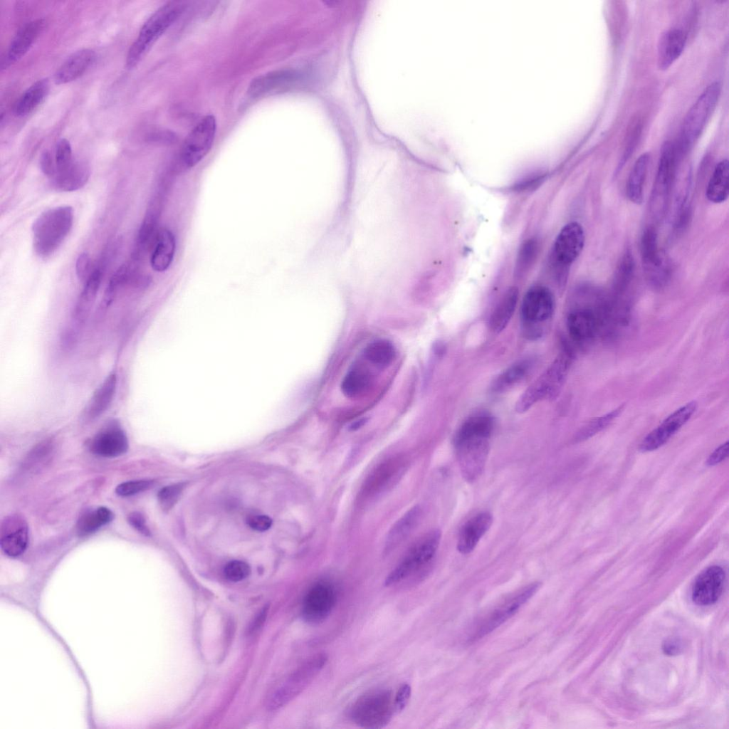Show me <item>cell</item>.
<instances>
[{
  "label": "cell",
  "mask_w": 729,
  "mask_h": 729,
  "mask_svg": "<svg viewBox=\"0 0 729 729\" xmlns=\"http://www.w3.org/2000/svg\"><path fill=\"white\" fill-rule=\"evenodd\" d=\"M573 355L569 349L563 350L553 362L520 395L515 404L520 414L528 411L543 399H555L566 380Z\"/></svg>",
  "instance_id": "6da1fadb"
},
{
  "label": "cell",
  "mask_w": 729,
  "mask_h": 729,
  "mask_svg": "<svg viewBox=\"0 0 729 729\" xmlns=\"http://www.w3.org/2000/svg\"><path fill=\"white\" fill-rule=\"evenodd\" d=\"M73 222V210L70 206L52 208L39 215L32 226L36 253L41 257L52 254L70 231Z\"/></svg>",
  "instance_id": "7a4b0ae2"
},
{
  "label": "cell",
  "mask_w": 729,
  "mask_h": 729,
  "mask_svg": "<svg viewBox=\"0 0 729 729\" xmlns=\"http://www.w3.org/2000/svg\"><path fill=\"white\" fill-rule=\"evenodd\" d=\"M182 6L179 2H168L147 19L128 50L126 57L128 69L134 68L141 61L150 47L177 20L182 11Z\"/></svg>",
  "instance_id": "3957f363"
},
{
  "label": "cell",
  "mask_w": 729,
  "mask_h": 729,
  "mask_svg": "<svg viewBox=\"0 0 729 729\" xmlns=\"http://www.w3.org/2000/svg\"><path fill=\"white\" fill-rule=\"evenodd\" d=\"M720 93V84L713 82L699 95L688 110L682 125L678 150L687 152L697 141L713 114Z\"/></svg>",
  "instance_id": "277c9868"
},
{
  "label": "cell",
  "mask_w": 729,
  "mask_h": 729,
  "mask_svg": "<svg viewBox=\"0 0 729 729\" xmlns=\"http://www.w3.org/2000/svg\"><path fill=\"white\" fill-rule=\"evenodd\" d=\"M606 302L604 298L597 296L593 300L578 303L571 308L566 325L574 342L586 345L602 334Z\"/></svg>",
  "instance_id": "5b68a950"
},
{
  "label": "cell",
  "mask_w": 729,
  "mask_h": 729,
  "mask_svg": "<svg viewBox=\"0 0 729 729\" xmlns=\"http://www.w3.org/2000/svg\"><path fill=\"white\" fill-rule=\"evenodd\" d=\"M554 295L549 288L535 285L525 294L520 307V319L525 335L533 340L543 334L542 325L553 315Z\"/></svg>",
  "instance_id": "8992f818"
},
{
  "label": "cell",
  "mask_w": 729,
  "mask_h": 729,
  "mask_svg": "<svg viewBox=\"0 0 729 729\" xmlns=\"http://www.w3.org/2000/svg\"><path fill=\"white\" fill-rule=\"evenodd\" d=\"M440 540L441 532L439 530H434L426 534L409 550L402 560L387 575L384 584H394L428 565L434 558Z\"/></svg>",
  "instance_id": "52a82bcc"
},
{
  "label": "cell",
  "mask_w": 729,
  "mask_h": 729,
  "mask_svg": "<svg viewBox=\"0 0 729 729\" xmlns=\"http://www.w3.org/2000/svg\"><path fill=\"white\" fill-rule=\"evenodd\" d=\"M677 159L678 150L676 145L670 141L665 142L661 147L651 196L650 208L654 216L661 217L667 206Z\"/></svg>",
  "instance_id": "ba28073f"
},
{
  "label": "cell",
  "mask_w": 729,
  "mask_h": 729,
  "mask_svg": "<svg viewBox=\"0 0 729 729\" xmlns=\"http://www.w3.org/2000/svg\"><path fill=\"white\" fill-rule=\"evenodd\" d=\"M216 122L212 115H206L186 138L179 154V162L184 169L197 164L210 151L216 135Z\"/></svg>",
  "instance_id": "9c48e42d"
},
{
  "label": "cell",
  "mask_w": 729,
  "mask_h": 729,
  "mask_svg": "<svg viewBox=\"0 0 729 729\" xmlns=\"http://www.w3.org/2000/svg\"><path fill=\"white\" fill-rule=\"evenodd\" d=\"M490 439L476 436L453 439L461 471L467 481L473 482L481 474L489 451Z\"/></svg>",
  "instance_id": "30bf717a"
},
{
  "label": "cell",
  "mask_w": 729,
  "mask_h": 729,
  "mask_svg": "<svg viewBox=\"0 0 729 729\" xmlns=\"http://www.w3.org/2000/svg\"><path fill=\"white\" fill-rule=\"evenodd\" d=\"M390 695L387 691L372 692L362 696L352 709V718L365 728H380L391 718Z\"/></svg>",
  "instance_id": "8fae6325"
},
{
  "label": "cell",
  "mask_w": 729,
  "mask_h": 729,
  "mask_svg": "<svg viewBox=\"0 0 729 729\" xmlns=\"http://www.w3.org/2000/svg\"><path fill=\"white\" fill-rule=\"evenodd\" d=\"M539 586V583L531 584L498 604L480 621L473 631L472 639H477L484 636L513 616L535 594Z\"/></svg>",
  "instance_id": "7c38bea8"
},
{
  "label": "cell",
  "mask_w": 729,
  "mask_h": 729,
  "mask_svg": "<svg viewBox=\"0 0 729 729\" xmlns=\"http://www.w3.org/2000/svg\"><path fill=\"white\" fill-rule=\"evenodd\" d=\"M696 409V402L692 401L675 410L644 438L639 445V450L642 452H649L664 445L688 422Z\"/></svg>",
  "instance_id": "4fadbf2b"
},
{
  "label": "cell",
  "mask_w": 729,
  "mask_h": 729,
  "mask_svg": "<svg viewBox=\"0 0 729 729\" xmlns=\"http://www.w3.org/2000/svg\"><path fill=\"white\" fill-rule=\"evenodd\" d=\"M643 265L651 284L660 288L666 285L668 279V268L662 258L657 242V234L652 227L644 230L640 244Z\"/></svg>",
  "instance_id": "5bb4252c"
},
{
  "label": "cell",
  "mask_w": 729,
  "mask_h": 729,
  "mask_svg": "<svg viewBox=\"0 0 729 729\" xmlns=\"http://www.w3.org/2000/svg\"><path fill=\"white\" fill-rule=\"evenodd\" d=\"M584 244V232L576 221L566 224L557 235L553 247L556 265L567 268L581 253Z\"/></svg>",
  "instance_id": "9a60e30c"
},
{
  "label": "cell",
  "mask_w": 729,
  "mask_h": 729,
  "mask_svg": "<svg viewBox=\"0 0 729 729\" xmlns=\"http://www.w3.org/2000/svg\"><path fill=\"white\" fill-rule=\"evenodd\" d=\"M337 599L335 588L327 582L315 584L303 601V615L308 622L318 624L325 620L333 609Z\"/></svg>",
  "instance_id": "2e32d148"
},
{
  "label": "cell",
  "mask_w": 729,
  "mask_h": 729,
  "mask_svg": "<svg viewBox=\"0 0 729 729\" xmlns=\"http://www.w3.org/2000/svg\"><path fill=\"white\" fill-rule=\"evenodd\" d=\"M725 582L724 570L713 565L703 570L695 579L692 586L691 598L699 606L715 603L720 597Z\"/></svg>",
  "instance_id": "e0dca14e"
},
{
  "label": "cell",
  "mask_w": 729,
  "mask_h": 729,
  "mask_svg": "<svg viewBox=\"0 0 729 729\" xmlns=\"http://www.w3.org/2000/svg\"><path fill=\"white\" fill-rule=\"evenodd\" d=\"M28 540L26 520L19 514H12L1 523L0 545L5 555L11 557L20 556L26 550Z\"/></svg>",
  "instance_id": "ac0fdd59"
},
{
  "label": "cell",
  "mask_w": 729,
  "mask_h": 729,
  "mask_svg": "<svg viewBox=\"0 0 729 729\" xmlns=\"http://www.w3.org/2000/svg\"><path fill=\"white\" fill-rule=\"evenodd\" d=\"M129 444L125 431L112 423L99 431L90 441V451L100 456L113 458L126 453Z\"/></svg>",
  "instance_id": "d6986e66"
},
{
  "label": "cell",
  "mask_w": 729,
  "mask_h": 729,
  "mask_svg": "<svg viewBox=\"0 0 729 729\" xmlns=\"http://www.w3.org/2000/svg\"><path fill=\"white\" fill-rule=\"evenodd\" d=\"M44 25V20L36 19L26 23L17 32L1 61V69L8 68L28 51L43 31Z\"/></svg>",
  "instance_id": "ffe728a7"
},
{
  "label": "cell",
  "mask_w": 729,
  "mask_h": 729,
  "mask_svg": "<svg viewBox=\"0 0 729 729\" xmlns=\"http://www.w3.org/2000/svg\"><path fill=\"white\" fill-rule=\"evenodd\" d=\"M686 41V33L680 28L669 29L661 35L657 51V63L660 70L668 69L680 57Z\"/></svg>",
  "instance_id": "44dd1931"
},
{
  "label": "cell",
  "mask_w": 729,
  "mask_h": 729,
  "mask_svg": "<svg viewBox=\"0 0 729 729\" xmlns=\"http://www.w3.org/2000/svg\"><path fill=\"white\" fill-rule=\"evenodd\" d=\"M493 523L488 512L480 513L469 519L462 527L457 542L458 550L463 555L470 553Z\"/></svg>",
  "instance_id": "7402d4cb"
},
{
  "label": "cell",
  "mask_w": 729,
  "mask_h": 729,
  "mask_svg": "<svg viewBox=\"0 0 729 729\" xmlns=\"http://www.w3.org/2000/svg\"><path fill=\"white\" fill-rule=\"evenodd\" d=\"M95 57V52L89 48H83L73 52L54 73L55 83L65 84L78 78L92 65Z\"/></svg>",
  "instance_id": "603a6c76"
},
{
  "label": "cell",
  "mask_w": 729,
  "mask_h": 729,
  "mask_svg": "<svg viewBox=\"0 0 729 729\" xmlns=\"http://www.w3.org/2000/svg\"><path fill=\"white\" fill-rule=\"evenodd\" d=\"M154 248L150 258L153 270L165 271L171 265L176 248L175 237L171 231L162 228L157 232Z\"/></svg>",
  "instance_id": "cb8c5ba5"
},
{
  "label": "cell",
  "mask_w": 729,
  "mask_h": 729,
  "mask_svg": "<svg viewBox=\"0 0 729 729\" xmlns=\"http://www.w3.org/2000/svg\"><path fill=\"white\" fill-rule=\"evenodd\" d=\"M117 386V375L110 374L98 387L85 409L86 416L95 419L103 414L111 404Z\"/></svg>",
  "instance_id": "d4e9b609"
},
{
  "label": "cell",
  "mask_w": 729,
  "mask_h": 729,
  "mask_svg": "<svg viewBox=\"0 0 729 729\" xmlns=\"http://www.w3.org/2000/svg\"><path fill=\"white\" fill-rule=\"evenodd\" d=\"M50 89L48 78L37 80L19 98L14 106V114L23 117L31 113L46 98Z\"/></svg>",
  "instance_id": "484cf974"
},
{
  "label": "cell",
  "mask_w": 729,
  "mask_h": 729,
  "mask_svg": "<svg viewBox=\"0 0 729 729\" xmlns=\"http://www.w3.org/2000/svg\"><path fill=\"white\" fill-rule=\"evenodd\" d=\"M421 515L419 506L409 509L392 527L386 539L384 552H390L411 533L417 524Z\"/></svg>",
  "instance_id": "4316f807"
},
{
  "label": "cell",
  "mask_w": 729,
  "mask_h": 729,
  "mask_svg": "<svg viewBox=\"0 0 729 729\" xmlns=\"http://www.w3.org/2000/svg\"><path fill=\"white\" fill-rule=\"evenodd\" d=\"M88 168L78 162L66 170L56 173L51 179L53 187L60 191L72 192L83 187L89 178Z\"/></svg>",
  "instance_id": "83f0119b"
},
{
  "label": "cell",
  "mask_w": 729,
  "mask_h": 729,
  "mask_svg": "<svg viewBox=\"0 0 729 729\" xmlns=\"http://www.w3.org/2000/svg\"><path fill=\"white\" fill-rule=\"evenodd\" d=\"M518 295L515 287L505 293L490 317L489 325L493 332H500L507 326L515 312Z\"/></svg>",
  "instance_id": "f1b7e54d"
},
{
  "label": "cell",
  "mask_w": 729,
  "mask_h": 729,
  "mask_svg": "<svg viewBox=\"0 0 729 729\" xmlns=\"http://www.w3.org/2000/svg\"><path fill=\"white\" fill-rule=\"evenodd\" d=\"M729 194V163L727 159L719 162L711 175L706 195L713 203L725 201Z\"/></svg>",
  "instance_id": "f546056e"
},
{
  "label": "cell",
  "mask_w": 729,
  "mask_h": 729,
  "mask_svg": "<svg viewBox=\"0 0 729 729\" xmlns=\"http://www.w3.org/2000/svg\"><path fill=\"white\" fill-rule=\"evenodd\" d=\"M650 157L643 153L636 160L626 183V194L629 200L639 204L643 201L644 184L646 179Z\"/></svg>",
  "instance_id": "4dcf8cb0"
},
{
  "label": "cell",
  "mask_w": 729,
  "mask_h": 729,
  "mask_svg": "<svg viewBox=\"0 0 729 729\" xmlns=\"http://www.w3.org/2000/svg\"><path fill=\"white\" fill-rule=\"evenodd\" d=\"M533 364L532 360L524 359L511 364L493 382L492 391L501 392L520 382L530 372Z\"/></svg>",
  "instance_id": "1f68e13d"
},
{
  "label": "cell",
  "mask_w": 729,
  "mask_h": 729,
  "mask_svg": "<svg viewBox=\"0 0 729 729\" xmlns=\"http://www.w3.org/2000/svg\"><path fill=\"white\" fill-rule=\"evenodd\" d=\"M102 279V270L96 268L85 280V286L77 303L75 316L81 320L89 313L94 303Z\"/></svg>",
  "instance_id": "d6a6232c"
},
{
  "label": "cell",
  "mask_w": 729,
  "mask_h": 729,
  "mask_svg": "<svg viewBox=\"0 0 729 729\" xmlns=\"http://www.w3.org/2000/svg\"><path fill=\"white\" fill-rule=\"evenodd\" d=\"M113 518V513L106 507L88 510L78 520L77 533L81 537L90 535L111 522Z\"/></svg>",
  "instance_id": "836d02e7"
},
{
  "label": "cell",
  "mask_w": 729,
  "mask_h": 729,
  "mask_svg": "<svg viewBox=\"0 0 729 729\" xmlns=\"http://www.w3.org/2000/svg\"><path fill=\"white\" fill-rule=\"evenodd\" d=\"M364 352L367 360L379 367H384L390 364L396 355L395 348L392 343L383 339L377 340L368 344Z\"/></svg>",
  "instance_id": "e575fe53"
},
{
  "label": "cell",
  "mask_w": 729,
  "mask_h": 729,
  "mask_svg": "<svg viewBox=\"0 0 729 729\" xmlns=\"http://www.w3.org/2000/svg\"><path fill=\"white\" fill-rule=\"evenodd\" d=\"M369 384V374L361 368L350 369L342 379L341 390L349 398L358 397L363 393Z\"/></svg>",
  "instance_id": "d590c367"
},
{
  "label": "cell",
  "mask_w": 729,
  "mask_h": 729,
  "mask_svg": "<svg viewBox=\"0 0 729 729\" xmlns=\"http://www.w3.org/2000/svg\"><path fill=\"white\" fill-rule=\"evenodd\" d=\"M623 407H619L607 414L597 417L586 424L575 436L576 441L586 440L597 434L608 426L622 411Z\"/></svg>",
  "instance_id": "8d00e7d4"
},
{
  "label": "cell",
  "mask_w": 729,
  "mask_h": 729,
  "mask_svg": "<svg viewBox=\"0 0 729 729\" xmlns=\"http://www.w3.org/2000/svg\"><path fill=\"white\" fill-rule=\"evenodd\" d=\"M538 248L535 239H528L522 244L515 263L516 275L520 276L530 268L536 258Z\"/></svg>",
  "instance_id": "74e56055"
},
{
  "label": "cell",
  "mask_w": 729,
  "mask_h": 729,
  "mask_svg": "<svg viewBox=\"0 0 729 729\" xmlns=\"http://www.w3.org/2000/svg\"><path fill=\"white\" fill-rule=\"evenodd\" d=\"M633 271V257L629 252H627L622 259L615 277L614 288L618 293L624 292L628 286L631 280Z\"/></svg>",
  "instance_id": "f35d334b"
},
{
  "label": "cell",
  "mask_w": 729,
  "mask_h": 729,
  "mask_svg": "<svg viewBox=\"0 0 729 729\" xmlns=\"http://www.w3.org/2000/svg\"><path fill=\"white\" fill-rule=\"evenodd\" d=\"M53 449V445L51 440L41 442L28 454L26 466L33 470L42 466L50 458Z\"/></svg>",
  "instance_id": "ab89813d"
},
{
  "label": "cell",
  "mask_w": 729,
  "mask_h": 729,
  "mask_svg": "<svg viewBox=\"0 0 729 729\" xmlns=\"http://www.w3.org/2000/svg\"><path fill=\"white\" fill-rule=\"evenodd\" d=\"M74 162L75 161H73V159L72 149L69 141H68L65 138L60 139L58 141L56 147V172L54 175L56 173L65 171V169H68L74 163Z\"/></svg>",
  "instance_id": "60d3db41"
},
{
  "label": "cell",
  "mask_w": 729,
  "mask_h": 729,
  "mask_svg": "<svg viewBox=\"0 0 729 729\" xmlns=\"http://www.w3.org/2000/svg\"><path fill=\"white\" fill-rule=\"evenodd\" d=\"M155 218L151 214H147L140 229L137 237V246L139 251L145 250L156 236Z\"/></svg>",
  "instance_id": "b9f144b4"
},
{
  "label": "cell",
  "mask_w": 729,
  "mask_h": 729,
  "mask_svg": "<svg viewBox=\"0 0 729 729\" xmlns=\"http://www.w3.org/2000/svg\"><path fill=\"white\" fill-rule=\"evenodd\" d=\"M153 481L150 480H136L123 482L115 488V493L120 496H130L146 491L152 487Z\"/></svg>",
  "instance_id": "7bdbcfd3"
},
{
  "label": "cell",
  "mask_w": 729,
  "mask_h": 729,
  "mask_svg": "<svg viewBox=\"0 0 729 729\" xmlns=\"http://www.w3.org/2000/svg\"><path fill=\"white\" fill-rule=\"evenodd\" d=\"M248 565L241 560L229 562L224 567V575L230 581L238 582L244 579L250 574Z\"/></svg>",
  "instance_id": "ee69618b"
},
{
  "label": "cell",
  "mask_w": 729,
  "mask_h": 729,
  "mask_svg": "<svg viewBox=\"0 0 729 729\" xmlns=\"http://www.w3.org/2000/svg\"><path fill=\"white\" fill-rule=\"evenodd\" d=\"M183 489L182 484H174L162 488L158 493L160 505L164 510L169 509L177 501Z\"/></svg>",
  "instance_id": "f6af8a7d"
},
{
  "label": "cell",
  "mask_w": 729,
  "mask_h": 729,
  "mask_svg": "<svg viewBox=\"0 0 729 729\" xmlns=\"http://www.w3.org/2000/svg\"><path fill=\"white\" fill-rule=\"evenodd\" d=\"M90 258L89 256L85 253H81L78 257L75 264V271L78 278L80 280H86L90 275Z\"/></svg>",
  "instance_id": "bcb514c9"
},
{
  "label": "cell",
  "mask_w": 729,
  "mask_h": 729,
  "mask_svg": "<svg viewBox=\"0 0 729 729\" xmlns=\"http://www.w3.org/2000/svg\"><path fill=\"white\" fill-rule=\"evenodd\" d=\"M411 692V686L407 683L403 684L400 687L394 698V706L397 712H401L405 708L409 700Z\"/></svg>",
  "instance_id": "7dc6e473"
},
{
  "label": "cell",
  "mask_w": 729,
  "mask_h": 729,
  "mask_svg": "<svg viewBox=\"0 0 729 729\" xmlns=\"http://www.w3.org/2000/svg\"><path fill=\"white\" fill-rule=\"evenodd\" d=\"M130 525L141 534L149 536L150 531L146 525L144 516L138 512H132L127 517Z\"/></svg>",
  "instance_id": "c3c4849f"
},
{
  "label": "cell",
  "mask_w": 729,
  "mask_h": 729,
  "mask_svg": "<svg viewBox=\"0 0 729 729\" xmlns=\"http://www.w3.org/2000/svg\"><path fill=\"white\" fill-rule=\"evenodd\" d=\"M247 523L252 529L257 531H266L272 525L271 519L265 515H252L248 518Z\"/></svg>",
  "instance_id": "681fc988"
},
{
  "label": "cell",
  "mask_w": 729,
  "mask_h": 729,
  "mask_svg": "<svg viewBox=\"0 0 729 729\" xmlns=\"http://www.w3.org/2000/svg\"><path fill=\"white\" fill-rule=\"evenodd\" d=\"M729 451V442L725 443L719 446L715 449L708 456L706 463L707 466H712L718 464L728 456Z\"/></svg>",
  "instance_id": "f907efd6"
},
{
  "label": "cell",
  "mask_w": 729,
  "mask_h": 729,
  "mask_svg": "<svg viewBox=\"0 0 729 729\" xmlns=\"http://www.w3.org/2000/svg\"><path fill=\"white\" fill-rule=\"evenodd\" d=\"M40 166L42 172L51 179L56 172V164L48 151L44 152L41 154L40 158Z\"/></svg>",
  "instance_id": "816d5d0a"
},
{
  "label": "cell",
  "mask_w": 729,
  "mask_h": 729,
  "mask_svg": "<svg viewBox=\"0 0 729 729\" xmlns=\"http://www.w3.org/2000/svg\"><path fill=\"white\" fill-rule=\"evenodd\" d=\"M682 644L677 638H669L663 644L664 652L669 656L676 655L681 651Z\"/></svg>",
  "instance_id": "f5cc1de1"
},
{
  "label": "cell",
  "mask_w": 729,
  "mask_h": 729,
  "mask_svg": "<svg viewBox=\"0 0 729 729\" xmlns=\"http://www.w3.org/2000/svg\"><path fill=\"white\" fill-rule=\"evenodd\" d=\"M365 422H366V419H359L357 421H355L354 423H352L350 426L349 429L350 430H352V431L357 430V429H360L361 426H362L365 424Z\"/></svg>",
  "instance_id": "db71d44e"
}]
</instances>
